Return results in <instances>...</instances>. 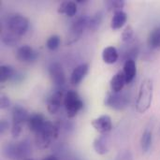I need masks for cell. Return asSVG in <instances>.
<instances>
[{
    "label": "cell",
    "instance_id": "cell-23",
    "mask_svg": "<svg viewBox=\"0 0 160 160\" xmlns=\"http://www.w3.org/2000/svg\"><path fill=\"white\" fill-rule=\"evenodd\" d=\"M16 73V70L7 65H2L0 67V82H6L8 80H11Z\"/></svg>",
    "mask_w": 160,
    "mask_h": 160
},
{
    "label": "cell",
    "instance_id": "cell-17",
    "mask_svg": "<svg viewBox=\"0 0 160 160\" xmlns=\"http://www.w3.org/2000/svg\"><path fill=\"white\" fill-rule=\"evenodd\" d=\"M126 83V79H125V75L123 73V71L116 73L111 80L110 85H111V90L113 93H120Z\"/></svg>",
    "mask_w": 160,
    "mask_h": 160
},
{
    "label": "cell",
    "instance_id": "cell-14",
    "mask_svg": "<svg viewBox=\"0 0 160 160\" xmlns=\"http://www.w3.org/2000/svg\"><path fill=\"white\" fill-rule=\"evenodd\" d=\"M109 138L106 136V134H101L100 136L97 137L93 142L94 150L98 155H106L109 152L110 149V143H109Z\"/></svg>",
    "mask_w": 160,
    "mask_h": 160
},
{
    "label": "cell",
    "instance_id": "cell-11",
    "mask_svg": "<svg viewBox=\"0 0 160 160\" xmlns=\"http://www.w3.org/2000/svg\"><path fill=\"white\" fill-rule=\"evenodd\" d=\"M62 99H63V93L61 91H56V92L52 93L47 98L46 106H47L48 112L51 114H54L59 111V109L61 107Z\"/></svg>",
    "mask_w": 160,
    "mask_h": 160
},
{
    "label": "cell",
    "instance_id": "cell-2",
    "mask_svg": "<svg viewBox=\"0 0 160 160\" xmlns=\"http://www.w3.org/2000/svg\"><path fill=\"white\" fill-rule=\"evenodd\" d=\"M58 136V128L50 121H47L44 127L36 133L35 141L37 147L39 149H46L51 142Z\"/></svg>",
    "mask_w": 160,
    "mask_h": 160
},
{
    "label": "cell",
    "instance_id": "cell-3",
    "mask_svg": "<svg viewBox=\"0 0 160 160\" xmlns=\"http://www.w3.org/2000/svg\"><path fill=\"white\" fill-rule=\"evenodd\" d=\"M12 116V126H11V135L13 138H17L20 136L22 132V128L23 124L29 118L28 112L21 105H15L12 108L11 112Z\"/></svg>",
    "mask_w": 160,
    "mask_h": 160
},
{
    "label": "cell",
    "instance_id": "cell-1",
    "mask_svg": "<svg viewBox=\"0 0 160 160\" xmlns=\"http://www.w3.org/2000/svg\"><path fill=\"white\" fill-rule=\"evenodd\" d=\"M153 95H154L153 81L150 79H145L140 86L139 95L136 101V109L138 112L144 113L150 109L152 105Z\"/></svg>",
    "mask_w": 160,
    "mask_h": 160
},
{
    "label": "cell",
    "instance_id": "cell-16",
    "mask_svg": "<svg viewBox=\"0 0 160 160\" xmlns=\"http://www.w3.org/2000/svg\"><path fill=\"white\" fill-rule=\"evenodd\" d=\"M128 21V14L123 10H118L113 13L111 22V27L112 30L121 29Z\"/></svg>",
    "mask_w": 160,
    "mask_h": 160
},
{
    "label": "cell",
    "instance_id": "cell-18",
    "mask_svg": "<svg viewBox=\"0 0 160 160\" xmlns=\"http://www.w3.org/2000/svg\"><path fill=\"white\" fill-rule=\"evenodd\" d=\"M118 58H119V53L117 52V49L113 46H108L102 52V59L104 63L108 65H112L116 63Z\"/></svg>",
    "mask_w": 160,
    "mask_h": 160
},
{
    "label": "cell",
    "instance_id": "cell-20",
    "mask_svg": "<svg viewBox=\"0 0 160 160\" xmlns=\"http://www.w3.org/2000/svg\"><path fill=\"white\" fill-rule=\"evenodd\" d=\"M147 44L151 49L160 48V26L150 32L147 38Z\"/></svg>",
    "mask_w": 160,
    "mask_h": 160
},
{
    "label": "cell",
    "instance_id": "cell-19",
    "mask_svg": "<svg viewBox=\"0 0 160 160\" xmlns=\"http://www.w3.org/2000/svg\"><path fill=\"white\" fill-rule=\"evenodd\" d=\"M58 13L66 14L68 17H73L77 13V4L74 1L62 2L58 8Z\"/></svg>",
    "mask_w": 160,
    "mask_h": 160
},
{
    "label": "cell",
    "instance_id": "cell-7",
    "mask_svg": "<svg viewBox=\"0 0 160 160\" xmlns=\"http://www.w3.org/2000/svg\"><path fill=\"white\" fill-rule=\"evenodd\" d=\"M104 104L105 106L116 110V111H121L124 110L128 104V98L126 97L124 94L120 93H108L105 99H104Z\"/></svg>",
    "mask_w": 160,
    "mask_h": 160
},
{
    "label": "cell",
    "instance_id": "cell-13",
    "mask_svg": "<svg viewBox=\"0 0 160 160\" xmlns=\"http://www.w3.org/2000/svg\"><path fill=\"white\" fill-rule=\"evenodd\" d=\"M89 70V65L86 63L81 64L78 67H76L70 76V82L73 85H78L79 83L82 82V81L84 79L86 74L88 73Z\"/></svg>",
    "mask_w": 160,
    "mask_h": 160
},
{
    "label": "cell",
    "instance_id": "cell-22",
    "mask_svg": "<svg viewBox=\"0 0 160 160\" xmlns=\"http://www.w3.org/2000/svg\"><path fill=\"white\" fill-rule=\"evenodd\" d=\"M103 21V13L101 11L96 12L93 16L89 17V22H88V29L91 31H97Z\"/></svg>",
    "mask_w": 160,
    "mask_h": 160
},
{
    "label": "cell",
    "instance_id": "cell-21",
    "mask_svg": "<svg viewBox=\"0 0 160 160\" xmlns=\"http://www.w3.org/2000/svg\"><path fill=\"white\" fill-rule=\"evenodd\" d=\"M152 142H153V134L152 131L149 129H146L141 138V147L143 153H147L151 147H152Z\"/></svg>",
    "mask_w": 160,
    "mask_h": 160
},
{
    "label": "cell",
    "instance_id": "cell-27",
    "mask_svg": "<svg viewBox=\"0 0 160 160\" xmlns=\"http://www.w3.org/2000/svg\"><path fill=\"white\" fill-rule=\"evenodd\" d=\"M61 43V38L57 35H52L51 36L47 41H46V47L50 51H55L59 48Z\"/></svg>",
    "mask_w": 160,
    "mask_h": 160
},
{
    "label": "cell",
    "instance_id": "cell-30",
    "mask_svg": "<svg viewBox=\"0 0 160 160\" xmlns=\"http://www.w3.org/2000/svg\"><path fill=\"white\" fill-rule=\"evenodd\" d=\"M10 99L8 98V97H7L6 95H1L0 96V109L5 110V109H8L10 107Z\"/></svg>",
    "mask_w": 160,
    "mask_h": 160
},
{
    "label": "cell",
    "instance_id": "cell-31",
    "mask_svg": "<svg viewBox=\"0 0 160 160\" xmlns=\"http://www.w3.org/2000/svg\"><path fill=\"white\" fill-rule=\"evenodd\" d=\"M8 128H9V123L7 120L2 119L0 121V134H4Z\"/></svg>",
    "mask_w": 160,
    "mask_h": 160
},
{
    "label": "cell",
    "instance_id": "cell-10",
    "mask_svg": "<svg viewBox=\"0 0 160 160\" xmlns=\"http://www.w3.org/2000/svg\"><path fill=\"white\" fill-rule=\"evenodd\" d=\"M91 125L93 128L100 134H107L112 128V122L111 116L103 114L94 120H92Z\"/></svg>",
    "mask_w": 160,
    "mask_h": 160
},
{
    "label": "cell",
    "instance_id": "cell-29",
    "mask_svg": "<svg viewBox=\"0 0 160 160\" xmlns=\"http://www.w3.org/2000/svg\"><path fill=\"white\" fill-rule=\"evenodd\" d=\"M122 40L124 42H130L134 38V30L131 25H128L122 33Z\"/></svg>",
    "mask_w": 160,
    "mask_h": 160
},
{
    "label": "cell",
    "instance_id": "cell-32",
    "mask_svg": "<svg viewBox=\"0 0 160 160\" xmlns=\"http://www.w3.org/2000/svg\"><path fill=\"white\" fill-rule=\"evenodd\" d=\"M43 160H58V158L55 156H48V157H46Z\"/></svg>",
    "mask_w": 160,
    "mask_h": 160
},
{
    "label": "cell",
    "instance_id": "cell-26",
    "mask_svg": "<svg viewBox=\"0 0 160 160\" xmlns=\"http://www.w3.org/2000/svg\"><path fill=\"white\" fill-rule=\"evenodd\" d=\"M19 38L18 36H16L15 34L9 32V33H6L5 35H3L2 37V42L8 47H13L15 45H17V43L19 42Z\"/></svg>",
    "mask_w": 160,
    "mask_h": 160
},
{
    "label": "cell",
    "instance_id": "cell-28",
    "mask_svg": "<svg viewBox=\"0 0 160 160\" xmlns=\"http://www.w3.org/2000/svg\"><path fill=\"white\" fill-rule=\"evenodd\" d=\"M106 7L109 10H122V8L125 7V1L124 0H108L106 1Z\"/></svg>",
    "mask_w": 160,
    "mask_h": 160
},
{
    "label": "cell",
    "instance_id": "cell-6",
    "mask_svg": "<svg viewBox=\"0 0 160 160\" xmlns=\"http://www.w3.org/2000/svg\"><path fill=\"white\" fill-rule=\"evenodd\" d=\"M8 27L9 32L21 37L26 33L29 27V22L27 18L21 14H13L8 19Z\"/></svg>",
    "mask_w": 160,
    "mask_h": 160
},
{
    "label": "cell",
    "instance_id": "cell-24",
    "mask_svg": "<svg viewBox=\"0 0 160 160\" xmlns=\"http://www.w3.org/2000/svg\"><path fill=\"white\" fill-rule=\"evenodd\" d=\"M19 159H27L29 155L31 154V147L28 141H22L17 143Z\"/></svg>",
    "mask_w": 160,
    "mask_h": 160
},
{
    "label": "cell",
    "instance_id": "cell-25",
    "mask_svg": "<svg viewBox=\"0 0 160 160\" xmlns=\"http://www.w3.org/2000/svg\"><path fill=\"white\" fill-rule=\"evenodd\" d=\"M4 155L12 160H20L19 159V154H18V148L17 143L13 142H8L4 146Z\"/></svg>",
    "mask_w": 160,
    "mask_h": 160
},
{
    "label": "cell",
    "instance_id": "cell-8",
    "mask_svg": "<svg viewBox=\"0 0 160 160\" xmlns=\"http://www.w3.org/2000/svg\"><path fill=\"white\" fill-rule=\"evenodd\" d=\"M48 71L53 84H55L56 86H62L66 83V74L60 63H52L48 68Z\"/></svg>",
    "mask_w": 160,
    "mask_h": 160
},
{
    "label": "cell",
    "instance_id": "cell-5",
    "mask_svg": "<svg viewBox=\"0 0 160 160\" xmlns=\"http://www.w3.org/2000/svg\"><path fill=\"white\" fill-rule=\"evenodd\" d=\"M88 22H89V17L87 16H81L78 18L71 25L69 32L67 37L66 40V45H71L78 41L85 28L88 27Z\"/></svg>",
    "mask_w": 160,
    "mask_h": 160
},
{
    "label": "cell",
    "instance_id": "cell-9",
    "mask_svg": "<svg viewBox=\"0 0 160 160\" xmlns=\"http://www.w3.org/2000/svg\"><path fill=\"white\" fill-rule=\"evenodd\" d=\"M38 52H36L29 45H22L18 48L16 52V59L22 63H30L34 62L38 59Z\"/></svg>",
    "mask_w": 160,
    "mask_h": 160
},
{
    "label": "cell",
    "instance_id": "cell-12",
    "mask_svg": "<svg viewBox=\"0 0 160 160\" xmlns=\"http://www.w3.org/2000/svg\"><path fill=\"white\" fill-rule=\"evenodd\" d=\"M46 122L47 120L41 113H33L29 115V118L27 120V126L28 128L36 134L44 127Z\"/></svg>",
    "mask_w": 160,
    "mask_h": 160
},
{
    "label": "cell",
    "instance_id": "cell-15",
    "mask_svg": "<svg viewBox=\"0 0 160 160\" xmlns=\"http://www.w3.org/2000/svg\"><path fill=\"white\" fill-rule=\"evenodd\" d=\"M123 73L125 75V79H126V83H130L137 73V68H136V62L135 60H127L125 61L124 64V69H123Z\"/></svg>",
    "mask_w": 160,
    "mask_h": 160
},
{
    "label": "cell",
    "instance_id": "cell-4",
    "mask_svg": "<svg viewBox=\"0 0 160 160\" xmlns=\"http://www.w3.org/2000/svg\"><path fill=\"white\" fill-rule=\"evenodd\" d=\"M64 105L68 118L75 117L83 108V102L76 91L70 90L64 97Z\"/></svg>",
    "mask_w": 160,
    "mask_h": 160
}]
</instances>
